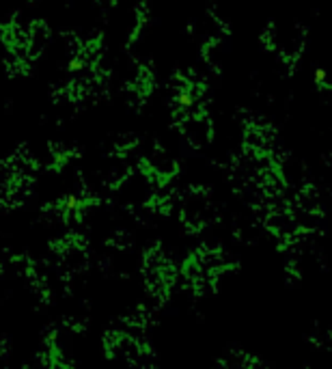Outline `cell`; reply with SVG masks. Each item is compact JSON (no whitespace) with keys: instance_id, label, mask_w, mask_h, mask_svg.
I'll return each instance as SVG.
<instances>
[{"instance_id":"6da1fadb","label":"cell","mask_w":332,"mask_h":369,"mask_svg":"<svg viewBox=\"0 0 332 369\" xmlns=\"http://www.w3.org/2000/svg\"><path fill=\"white\" fill-rule=\"evenodd\" d=\"M177 126H180L184 140L192 147V150H203V147H208L214 138V123L210 119L208 108H199L182 117L177 121Z\"/></svg>"},{"instance_id":"7a4b0ae2","label":"cell","mask_w":332,"mask_h":369,"mask_svg":"<svg viewBox=\"0 0 332 369\" xmlns=\"http://www.w3.org/2000/svg\"><path fill=\"white\" fill-rule=\"evenodd\" d=\"M48 41H50V27L48 24L43 20L31 22L27 27V55H29L31 63L37 61L43 55Z\"/></svg>"},{"instance_id":"3957f363","label":"cell","mask_w":332,"mask_h":369,"mask_svg":"<svg viewBox=\"0 0 332 369\" xmlns=\"http://www.w3.org/2000/svg\"><path fill=\"white\" fill-rule=\"evenodd\" d=\"M153 89H156V78H153V71H151L149 67L138 69L136 78L130 82V91H132V95H134V100H136L138 104L147 102L149 97H151V93H153Z\"/></svg>"},{"instance_id":"277c9868","label":"cell","mask_w":332,"mask_h":369,"mask_svg":"<svg viewBox=\"0 0 332 369\" xmlns=\"http://www.w3.org/2000/svg\"><path fill=\"white\" fill-rule=\"evenodd\" d=\"M317 91H319L324 102L332 104V85L330 82H317Z\"/></svg>"}]
</instances>
